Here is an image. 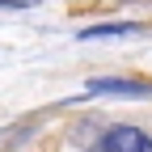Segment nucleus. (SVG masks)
Masks as SVG:
<instances>
[{
    "mask_svg": "<svg viewBox=\"0 0 152 152\" xmlns=\"http://www.w3.org/2000/svg\"><path fill=\"white\" fill-rule=\"evenodd\" d=\"M102 152H152V135L140 127H114L102 135Z\"/></svg>",
    "mask_w": 152,
    "mask_h": 152,
    "instance_id": "obj_1",
    "label": "nucleus"
},
{
    "mask_svg": "<svg viewBox=\"0 0 152 152\" xmlns=\"http://www.w3.org/2000/svg\"><path fill=\"white\" fill-rule=\"evenodd\" d=\"M89 93H123V97H144V93H152V85H144V80H89Z\"/></svg>",
    "mask_w": 152,
    "mask_h": 152,
    "instance_id": "obj_2",
    "label": "nucleus"
},
{
    "mask_svg": "<svg viewBox=\"0 0 152 152\" xmlns=\"http://www.w3.org/2000/svg\"><path fill=\"white\" fill-rule=\"evenodd\" d=\"M114 34H135V26H89L80 38H114Z\"/></svg>",
    "mask_w": 152,
    "mask_h": 152,
    "instance_id": "obj_3",
    "label": "nucleus"
},
{
    "mask_svg": "<svg viewBox=\"0 0 152 152\" xmlns=\"http://www.w3.org/2000/svg\"><path fill=\"white\" fill-rule=\"evenodd\" d=\"M38 0H0V9H34Z\"/></svg>",
    "mask_w": 152,
    "mask_h": 152,
    "instance_id": "obj_4",
    "label": "nucleus"
}]
</instances>
